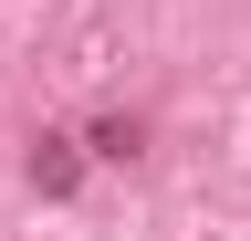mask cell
Masks as SVG:
<instances>
[{"label": "cell", "mask_w": 251, "mask_h": 241, "mask_svg": "<svg viewBox=\"0 0 251 241\" xmlns=\"http://www.w3.org/2000/svg\"><path fill=\"white\" fill-rule=\"evenodd\" d=\"M136 147H147L136 115H105V126H94V158H136Z\"/></svg>", "instance_id": "cell-2"}, {"label": "cell", "mask_w": 251, "mask_h": 241, "mask_svg": "<svg viewBox=\"0 0 251 241\" xmlns=\"http://www.w3.org/2000/svg\"><path fill=\"white\" fill-rule=\"evenodd\" d=\"M21 178H31V189H42V199H74V178H84V147L74 136H31V158H21Z\"/></svg>", "instance_id": "cell-1"}]
</instances>
